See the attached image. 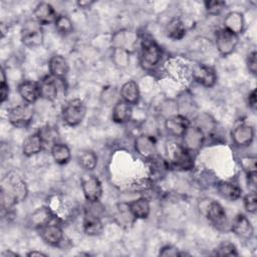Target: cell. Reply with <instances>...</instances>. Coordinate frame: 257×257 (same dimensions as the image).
I'll use <instances>...</instances> for the list:
<instances>
[{
  "instance_id": "obj_17",
  "label": "cell",
  "mask_w": 257,
  "mask_h": 257,
  "mask_svg": "<svg viewBox=\"0 0 257 257\" xmlns=\"http://www.w3.org/2000/svg\"><path fill=\"white\" fill-rule=\"evenodd\" d=\"M40 237L45 243L51 246H57L63 239V232L60 226L49 223L40 228Z\"/></svg>"
},
{
  "instance_id": "obj_43",
  "label": "cell",
  "mask_w": 257,
  "mask_h": 257,
  "mask_svg": "<svg viewBox=\"0 0 257 257\" xmlns=\"http://www.w3.org/2000/svg\"><path fill=\"white\" fill-rule=\"evenodd\" d=\"M256 102H257V100H256V90L253 89L248 94V104L251 108L255 109L256 108Z\"/></svg>"
},
{
  "instance_id": "obj_9",
  "label": "cell",
  "mask_w": 257,
  "mask_h": 257,
  "mask_svg": "<svg viewBox=\"0 0 257 257\" xmlns=\"http://www.w3.org/2000/svg\"><path fill=\"white\" fill-rule=\"evenodd\" d=\"M183 146L191 153L198 152L205 141V135L203 130L197 125H191L187 128L185 134L182 136Z\"/></svg>"
},
{
  "instance_id": "obj_23",
  "label": "cell",
  "mask_w": 257,
  "mask_h": 257,
  "mask_svg": "<svg viewBox=\"0 0 257 257\" xmlns=\"http://www.w3.org/2000/svg\"><path fill=\"white\" fill-rule=\"evenodd\" d=\"M218 193L229 201L238 200L242 195V189L235 183L229 181H220L217 184Z\"/></svg>"
},
{
  "instance_id": "obj_5",
  "label": "cell",
  "mask_w": 257,
  "mask_h": 257,
  "mask_svg": "<svg viewBox=\"0 0 257 257\" xmlns=\"http://www.w3.org/2000/svg\"><path fill=\"white\" fill-rule=\"evenodd\" d=\"M21 41L28 47H36L43 42V31L36 20H28L21 29Z\"/></svg>"
},
{
  "instance_id": "obj_42",
  "label": "cell",
  "mask_w": 257,
  "mask_h": 257,
  "mask_svg": "<svg viewBox=\"0 0 257 257\" xmlns=\"http://www.w3.org/2000/svg\"><path fill=\"white\" fill-rule=\"evenodd\" d=\"M247 183H248V187L250 189H252L253 192H255V188H256V173H249V174H247Z\"/></svg>"
},
{
  "instance_id": "obj_19",
  "label": "cell",
  "mask_w": 257,
  "mask_h": 257,
  "mask_svg": "<svg viewBox=\"0 0 257 257\" xmlns=\"http://www.w3.org/2000/svg\"><path fill=\"white\" fill-rule=\"evenodd\" d=\"M48 68L50 75L57 79H63L69 70L66 59L58 54H55L50 57L48 62Z\"/></svg>"
},
{
  "instance_id": "obj_3",
  "label": "cell",
  "mask_w": 257,
  "mask_h": 257,
  "mask_svg": "<svg viewBox=\"0 0 257 257\" xmlns=\"http://www.w3.org/2000/svg\"><path fill=\"white\" fill-rule=\"evenodd\" d=\"M163 53L161 47L152 38H145L142 41V48L140 54L141 65L145 69H153L156 67L161 59Z\"/></svg>"
},
{
  "instance_id": "obj_44",
  "label": "cell",
  "mask_w": 257,
  "mask_h": 257,
  "mask_svg": "<svg viewBox=\"0 0 257 257\" xmlns=\"http://www.w3.org/2000/svg\"><path fill=\"white\" fill-rule=\"evenodd\" d=\"M93 3H94L93 1H78L76 4H77L80 8L85 9V8H89Z\"/></svg>"
},
{
  "instance_id": "obj_12",
  "label": "cell",
  "mask_w": 257,
  "mask_h": 257,
  "mask_svg": "<svg viewBox=\"0 0 257 257\" xmlns=\"http://www.w3.org/2000/svg\"><path fill=\"white\" fill-rule=\"evenodd\" d=\"M231 230L233 233L238 236L241 239L248 240L252 237L253 235V226L249 219L243 215V214H238L231 225Z\"/></svg>"
},
{
  "instance_id": "obj_25",
  "label": "cell",
  "mask_w": 257,
  "mask_h": 257,
  "mask_svg": "<svg viewBox=\"0 0 257 257\" xmlns=\"http://www.w3.org/2000/svg\"><path fill=\"white\" fill-rule=\"evenodd\" d=\"M135 219H147L151 212L150 202L147 198H139L127 204Z\"/></svg>"
},
{
  "instance_id": "obj_7",
  "label": "cell",
  "mask_w": 257,
  "mask_h": 257,
  "mask_svg": "<svg viewBox=\"0 0 257 257\" xmlns=\"http://www.w3.org/2000/svg\"><path fill=\"white\" fill-rule=\"evenodd\" d=\"M238 44V35L225 29H219L216 32V46L220 54L226 56L234 51Z\"/></svg>"
},
{
  "instance_id": "obj_16",
  "label": "cell",
  "mask_w": 257,
  "mask_h": 257,
  "mask_svg": "<svg viewBox=\"0 0 257 257\" xmlns=\"http://www.w3.org/2000/svg\"><path fill=\"white\" fill-rule=\"evenodd\" d=\"M254 139V128L249 124H239L232 132V140L239 147L250 146Z\"/></svg>"
},
{
  "instance_id": "obj_39",
  "label": "cell",
  "mask_w": 257,
  "mask_h": 257,
  "mask_svg": "<svg viewBox=\"0 0 257 257\" xmlns=\"http://www.w3.org/2000/svg\"><path fill=\"white\" fill-rule=\"evenodd\" d=\"M241 164L247 174L256 173V158L255 157H251V156L245 157L242 159Z\"/></svg>"
},
{
  "instance_id": "obj_15",
  "label": "cell",
  "mask_w": 257,
  "mask_h": 257,
  "mask_svg": "<svg viewBox=\"0 0 257 257\" xmlns=\"http://www.w3.org/2000/svg\"><path fill=\"white\" fill-rule=\"evenodd\" d=\"M35 20L41 25H47L50 24L52 22H55L56 18H57V14L54 10V8L52 7V5H50L47 2H40L36 5L34 11H33Z\"/></svg>"
},
{
  "instance_id": "obj_11",
  "label": "cell",
  "mask_w": 257,
  "mask_h": 257,
  "mask_svg": "<svg viewBox=\"0 0 257 257\" xmlns=\"http://www.w3.org/2000/svg\"><path fill=\"white\" fill-rule=\"evenodd\" d=\"M190 126V121L188 118L182 114H174L167 118L165 122V127L168 134L174 137H181L185 134L187 128Z\"/></svg>"
},
{
  "instance_id": "obj_29",
  "label": "cell",
  "mask_w": 257,
  "mask_h": 257,
  "mask_svg": "<svg viewBox=\"0 0 257 257\" xmlns=\"http://www.w3.org/2000/svg\"><path fill=\"white\" fill-rule=\"evenodd\" d=\"M224 28L237 35L241 33L244 28L243 15L237 11H232L228 13L224 20Z\"/></svg>"
},
{
  "instance_id": "obj_45",
  "label": "cell",
  "mask_w": 257,
  "mask_h": 257,
  "mask_svg": "<svg viewBox=\"0 0 257 257\" xmlns=\"http://www.w3.org/2000/svg\"><path fill=\"white\" fill-rule=\"evenodd\" d=\"M179 64L180 63H178V61H175V62H170V66H171V69H174L177 65L179 66ZM177 74H178V76H180V75H182V73H183V69L181 68V67H178V69H177Z\"/></svg>"
},
{
  "instance_id": "obj_47",
  "label": "cell",
  "mask_w": 257,
  "mask_h": 257,
  "mask_svg": "<svg viewBox=\"0 0 257 257\" xmlns=\"http://www.w3.org/2000/svg\"><path fill=\"white\" fill-rule=\"evenodd\" d=\"M26 255H27V256H30V257H34V256H47L45 253L40 252V251H36V250L30 251V252H28Z\"/></svg>"
},
{
  "instance_id": "obj_6",
  "label": "cell",
  "mask_w": 257,
  "mask_h": 257,
  "mask_svg": "<svg viewBox=\"0 0 257 257\" xmlns=\"http://www.w3.org/2000/svg\"><path fill=\"white\" fill-rule=\"evenodd\" d=\"M33 115L34 108L32 105L30 103H23L9 109L8 120L13 126L24 127L31 122Z\"/></svg>"
},
{
  "instance_id": "obj_20",
  "label": "cell",
  "mask_w": 257,
  "mask_h": 257,
  "mask_svg": "<svg viewBox=\"0 0 257 257\" xmlns=\"http://www.w3.org/2000/svg\"><path fill=\"white\" fill-rule=\"evenodd\" d=\"M18 92L26 103L35 102L40 97L39 85L32 80H25L18 85Z\"/></svg>"
},
{
  "instance_id": "obj_13",
  "label": "cell",
  "mask_w": 257,
  "mask_h": 257,
  "mask_svg": "<svg viewBox=\"0 0 257 257\" xmlns=\"http://www.w3.org/2000/svg\"><path fill=\"white\" fill-rule=\"evenodd\" d=\"M54 218L52 209L46 206H42L36 209L28 218V224L36 229H40L49 224Z\"/></svg>"
},
{
  "instance_id": "obj_40",
  "label": "cell",
  "mask_w": 257,
  "mask_h": 257,
  "mask_svg": "<svg viewBox=\"0 0 257 257\" xmlns=\"http://www.w3.org/2000/svg\"><path fill=\"white\" fill-rule=\"evenodd\" d=\"M257 53L256 51H252L249 53L248 57H247V66H248V69L251 73L253 74H256V71H257Z\"/></svg>"
},
{
  "instance_id": "obj_28",
  "label": "cell",
  "mask_w": 257,
  "mask_h": 257,
  "mask_svg": "<svg viewBox=\"0 0 257 257\" xmlns=\"http://www.w3.org/2000/svg\"><path fill=\"white\" fill-rule=\"evenodd\" d=\"M83 231L88 236H96L102 231L100 219L91 212H86L83 218Z\"/></svg>"
},
{
  "instance_id": "obj_26",
  "label": "cell",
  "mask_w": 257,
  "mask_h": 257,
  "mask_svg": "<svg viewBox=\"0 0 257 257\" xmlns=\"http://www.w3.org/2000/svg\"><path fill=\"white\" fill-rule=\"evenodd\" d=\"M133 109L131 104L123 100H118L112 109V120L116 123H124L128 121L132 117Z\"/></svg>"
},
{
  "instance_id": "obj_2",
  "label": "cell",
  "mask_w": 257,
  "mask_h": 257,
  "mask_svg": "<svg viewBox=\"0 0 257 257\" xmlns=\"http://www.w3.org/2000/svg\"><path fill=\"white\" fill-rule=\"evenodd\" d=\"M200 212L218 229L228 225L227 215L220 203L211 199L202 200L199 204Z\"/></svg>"
},
{
  "instance_id": "obj_36",
  "label": "cell",
  "mask_w": 257,
  "mask_h": 257,
  "mask_svg": "<svg viewBox=\"0 0 257 257\" xmlns=\"http://www.w3.org/2000/svg\"><path fill=\"white\" fill-rule=\"evenodd\" d=\"M225 6H226V3L220 0H212V1L205 2V8L207 12L212 15L219 14L225 8Z\"/></svg>"
},
{
  "instance_id": "obj_24",
  "label": "cell",
  "mask_w": 257,
  "mask_h": 257,
  "mask_svg": "<svg viewBox=\"0 0 257 257\" xmlns=\"http://www.w3.org/2000/svg\"><path fill=\"white\" fill-rule=\"evenodd\" d=\"M147 161L151 176L153 178H161L169 170V163L157 154L148 158Z\"/></svg>"
},
{
  "instance_id": "obj_38",
  "label": "cell",
  "mask_w": 257,
  "mask_h": 257,
  "mask_svg": "<svg viewBox=\"0 0 257 257\" xmlns=\"http://www.w3.org/2000/svg\"><path fill=\"white\" fill-rule=\"evenodd\" d=\"M9 97V85L6 81L5 71L1 68V83H0V100L1 103H4Z\"/></svg>"
},
{
  "instance_id": "obj_35",
  "label": "cell",
  "mask_w": 257,
  "mask_h": 257,
  "mask_svg": "<svg viewBox=\"0 0 257 257\" xmlns=\"http://www.w3.org/2000/svg\"><path fill=\"white\" fill-rule=\"evenodd\" d=\"M216 254L219 256H237L238 252L233 243L225 242L218 247Z\"/></svg>"
},
{
  "instance_id": "obj_33",
  "label": "cell",
  "mask_w": 257,
  "mask_h": 257,
  "mask_svg": "<svg viewBox=\"0 0 257 257\" xmlns=\"http://www.w3.org/2000/svg\"><path fill=\"white\" fill-rule=\"evenodd\" d=\"M54 25H55L56 30L62 35H67V34L71 33V31L73 29V25H72L70 18L63 14L57 16V18L54 22Z\"/></svg>"
},
{
  "instance_id": "obj_31",
  "label": "cell",
  "mask_w": 257,
  "mask_h": 257,
  "mask_svg": "<svg viewBox=\"0 0 257 257\" xmlns=\"http://www.w3.org/2000/svg\"><path fill=\"white\" fill-rule=\"evenodd\" d=\"M51 156L58 165H65L70 160V150L66 145L56 143L51 147Z\"/></svg>"
},
{
  "instance_id": "obj_1",
  "label": "cell",
  "mask_w": 257,
  "mask_h": 257,
  "mask_svg": "<svg viewBox=\"0 0 257 257\" xmlns=\"http://www.w3.org/2000/svg\"><path fill=\"white\" fill-rule=\"evenodd\" d=\"M170 163L173 168L179 171H190L194 168L193 153L188 151L183 145L170 144L168 147Z\"/></svg>"
},
{
  "instance_id": "obj_32",
  "label": "cell",
  "mask_w": 257,
  "mask_h": 257,
  "mask_svg": "<svg viewBox=\"0 0 257 257\" xmlns=\"http://www.w3.org/2000/svg\"><path fill=\"white\" fill-rule=\"evenodd\" d=\"M78 163L84 170L91 171L97 165V157L92 151H82L78 155Z\"/></svg>"
},
{
  "instance_id": "obj_46",
  "label": "cell",
  "mask_w": 257,
  "mask_h": 257,
  "mask_svg": "<svg viewBox=\"0 0 257 257\" xmlns=\"http://www.w3.org/2000/svg\"><path fill=\"white\" fill-rule=\"evenodd\" d=\"M1 256L2 257H16V256H19V255L15 252H12L11 250H6V251L1 253Z\"/></svg>"
},
{
  "instance_id": "obj_10",
  "label": "cell",
  "mask_w": 257,
  "mask_h": 257,
  "mask_svg": "<svg viewBox=\"0 0 257 257\" xmlns=\"http://www.w3.org/2000/svg\"><path fill=\"white\" fill-rule=\"evenodd\" d=\"M193 78L205 87H212L217 81V74L215 70L207 65H197L193 68Z\"/></svg>"
},
{
  "instance_id": "obj_22",
  "label": "cell",
  "mask_w": 257,
  "mask_h": 257,
  "mask_svg": "<svg viewBox=\"0 0 257 257\" xmlns=\"http://www.w3.org/2000/svg\"><path fill=\"white\" fill-rule=\"evenodd\" d=\"M56 79L57 78L51 75H47L40 80V82L38 83L40 97L47 100H54L57 97L58 86L56 83Z\"/></svg>"
},
{
  "instance_id": "obj_4",
  "label": "cell",
  "mask_w": 257,
  "mask_h": 257,
  "mask_svg": "<svg viewBox=\"0 0 257 257\" xmlns=\"http://www.w3.org/2000/svg\"><path fill=\"white\" fill-rule=\"evenodd\" d=\"M86 113V108L83 101L79 98L68 100L62 107L63 122L69 126H76L82 122Z\"/></svg>"
},
{
  "instance_id": "obj_21",
  "label": "cell",
  "mask_w": 257,
  "mask_h": 257,
  "mask_svg": "<svg viewBox=\"0 0 257 257\" xmlns=\"http://www.w3.org/2000/svg\"><path fill=\"white\" fill-rule=\"evenodd\" d=\"M44 143L43 140L39 134V132H36L30 136H28L22 145V153L26 157H32L34 155H37L40 153L43 149Z\"/></svg>"
},
{
  "instance_id": "obj_8",
  "label": "cell",
  "mask_w": 257,
  "mask_h": 257,
  "mask_svg": "<svg viewBox=\"0 0 257 257\" xmlns=\"http://www.w3.org/2000/svg\"><path fill=\"white\" fill-rule=\"evenodd\" d=\"M81 189L84 198L90 203L98 202L102 196L101 183L95 176H84L81 180Z\"/></svg>"
},
{
  "instance_id": "obj_30",
  "label": "cell",
  "mask_w": 257,
  "mask_h": 257,
  "mask_svg": "<svg viewBox=\"0 0 257 257\" xmlns=\"http://www.w3.org/2000/svg\"><path fill=\"white\" fill-rule=\"evenodd\" d=\"M166 34L173 40H180L186 35V27L180 19L174 18L168 23L166 27Z\"/></svg>"
},
{
  "instance_id": "obj_37",
  "label": "cell",
  "mask_w": 257,
  "mask_h": 257,
  "mask_svg": "<svg viewBox=\"0 0 257 257\" xmlns=\"http://www.w3.org/2000/svg\"><path fill=\"white\" fill-rule=\"evenodd\" d=\"M244 207L249 213H256L257 210V198L255 192H251L244 198Z\"/></svg>"
},
{
  "instance_id": "obj_14",
  "label": "cell",
  "mask_w": 257,
  "mask_h": 257,
  "mask_svg": "<svg viewBox=\"0 0 257 257\" xmlns=\"http://www.w3.org/2000/svg\"><path fill=\"white\" fill-rule=\"evenodd\" d=\"M135 149L139 155L148 159L156 154V140L150 135H141L135 141Z\"/></svg>"
},
{
  "instance_id": "obj_18",
  "label": "cell",
  "mask_w": 257,
  "mask_h": 257,
  "mask_svg": "<svg viewBox=\"0 0 257 257\" xmlns=\"http://www.w3.org/2000/svg\"><path fill=\"white\" fill-rule=\"evenodd\" d=\"M138 41V36L131 31H119L114 34L112 38V42L114 48L122 49L128 52L131 49H134Z\"/></svg>"
},
{
  "instance_id": "obj_34",
  "label": "cell",
  "mask_w": 257,
  "mask_h": 257,
  "mask_svg": "<svg viewBox=\"0 0 257 257\" xmlns=\"http://www.w3.org/2000/svg\"><path fill=\"white\" fill-rule=\"evenodd\" d=\"M38 132H39V134H40V136L43 140L44 145L47 144V143L48 144L52 143V146H53L54 144L57 143L56 139H57L58 135H57V131L55 128L50 127V126H46V127H43L41 130H39Z\"/></svg>"
},
{
  "instance_id": "obj_27",
  "label": "cell",
  "mask_w": 257,
  "mask_h": 257,
  "mask_svg": "<svg viewBox=\"0 0 257 257\" xmlns=\"http://www.w3.org/2000/svg\"><path fill=\"white\" fill-rule=\"evenodd\" d=\"M120 95L122 100L128 104H137L140 99V89L138 83L134 80L124 82L120 88Z\"/></svg>"
},
{
  "instance_id": "obj_41",
  "label": "cell",
  "mask_w": 257,
  "mask_h": 257,
  "mask_svg": "<svg viewBox=\"0 0 257 257\" xmlns=\"http://www.w3.org/2000/svg\"><path fill=\"white\" fill-rule=\"evenodd\" d=\"M159 255H161V256H174V257H177V256H181V252L178 250V248H176V247H174L172 245H167V246H164L160 250Z\"/></svg>"
}]
</instances>
